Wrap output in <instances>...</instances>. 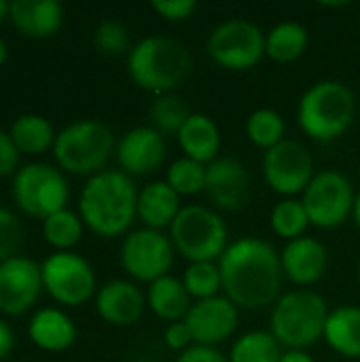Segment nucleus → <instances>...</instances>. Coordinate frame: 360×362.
I'll return each instance as SVG.
<instances>
[{
  "instance_id": "26",
  "label": "nucleus",
  "mask_w": 360,
  "mask_h": 362,
  "mask_svg": "<svg viewBox=\"0 0 360 362\" xmlns=\"http://www.w3.org/2000/svg\"><path fill=\"white\" fill-rule=\"evenodd\" d=\"M11 140L15 142L19 153H28V155H40L45 153L49 146L55 144V132L53 125L34 112H25L19 115L13 125H11Z\"/></svg>"
},
{
  "instance_id": "42",
  "label": "nucleus",
  "mask_w": 360,
  "mask_h": 362,
  "mask_svg": "<svg viewBox=\"0 0 360 362\" xmlns=\"http://www.w3.org/2000/svg\"><path fill=\"white\" fill-rule=\"evenodd\" d=\"M280 362H314L303 350H289V352H284L282 354V358Z\"/></svg>"
},
{
  "instance_id": "45",
  "label": "nucleus",
  "mask_w": 360,
  "mask_h": 362,
  "mask_svg": "<svg viewBox=\"0 0 360 362\" xmlns=\"http://www.w3.org/2000/svg\"><path fill=\"white\" fill-rule=\"evenodd\" d=\"M4 59H6V45H4V40L0 38V66L4 64Z\"/></svg>"
},
{
  "instance_id": "40",
  "label": "nucleus",
  "mask_w": 360,
  "mask_h": 362,
  "mask_svg": "<svg viewBox=\"0 0 360 362\" xmlns=\"http://www.w3.org/2000/svg\"><path fill=\"white\" fill-rule=\"evenodd\" d=\"M176 362H229L216 348H208V346H191L189 350H185Z\"/></svg>"
},
{
  "instance_id": "11",
  "label": "nucleus",
  "mask_w": 360,
  "mask_h": 362,
  "mask_svg": "<svg viewBox=\"0 0 360 362\" xmlns=\"http://www.w3.org/2000/svg\"><path fill=\"white\" fill-rule=\"evenodd\" d=\"M42 284L55 301L81 305L95 291V274L81 255L57 250L42 263Z\"/></svg>"
},
{
  "instance_id": "36",
  "label": "nucleus",
  "mask_w": 360,
  "mask_h": 362,
  "mask_svg": "<svg viewBox=\"0 0 360 362\" xmlns=\"http://www.w3.org/2000/svg\"><path fill=\"white\" fill-rule=\"evenodd\" d=\"M19 246H21V223L11 210L0 206V263L17 257Z\"/></svg>"
},
{
  "instance_id": "21",
  "label": "nucleus",
  "mask_w": 360,
  "mask_h": 362,
  "mask_svg": "<svg viewBox=\"0 0 360 362\" xmlns=\"http://www.w3.org/2000/svg\"><path fill=\"white\" fill-rule=\"evenodd\" d=\"M178 142L185 155L197 163H212L216 161L221 148V134L216 123L199 112H193L178 132Z\"/></svg>"
},
{
  "instance_id": "8",
  "label": "nucleus",
  "mask_w": 360,
  "mask_h": 362,
  "mask_svg": "<svg viewBox=\"0 0 360 362\" xmlns=\"http://www.w3.org/2000/svg\"><path fill=\"white\" fill-rule=\"evenodd\" d=\"M13 197L23 212L45 221L66 208L70 189L57 168L49 163H25L15 172Z\"/></svg>"
},
{
  "instance_id": "39",
  "label": "nucleus",
  "mask_w": 360,
  "mask_h": 362,
  "mask_svg": "<svg viewBox=\"0 0 360 362\" xmlns=\"http://www.w3.org/2000/svg\"><path fill=\"white\" fill-rule=\"evenodd\" d=\"M191 341H193V335L189 331V327L182 322H172L168 329H166V344L168 348L172 350H189L191 348Z\"/></svg>"
},
{
  "instance_id": "13",
  "label": "nucleus",
  "mask_w": 360,
  "mask_h": 362,
  "mask_svg": "<svg viewBox=\"0 0 360 362\" xmlns=\"http://www.w3.org/2000/svg\"><path fill=\"white\" fill-rule=\"evenodd\" d=\"M263 174L272 191L280 195H295L310 187L314 178V163L301 142L282 140L265 153Z\"/></svg>"
},
{
  "instance_id": "31",
  "label": "nucleus",
  "mask_w": 360,
  "mask_h": 362,
  "mask_svg": "<svg viewBox=\"0 0 360 362\" xmlns=\"http://www.w3.org/2000/svg\"><path fill=\"white\" fill-rule=\"evenodd\" d=\"M308 225H310V218H308L303 202L282 199L272 210V227L280 238H286L293 242V240L301 238V233L306 231Z\"/></svg>"
},
{
  "instance_id": "23",
  "label": "nucleus",
  "mask_w": 360,
  "mask_h": 362,
  "mask_svg": "<svg viewBox=\"0 0 360 362\" xmlns=\"http://www.w3.org/2000/svg\"><path fill=\"white\" fill-rule=\"evenodd\" d=\"M180 212V195L163 180L146 185L138 193V216L149 229L172 225Z\"/></svg>"
},
{
  "instance_id": "19",
  "label": "nucleus",
  "mask_w": 360,
  "mask_h": 362,
  "mask_svg": "<svg viewBox=\"0 0 360 362\" xmlns=\"http://www.w3.org/2000/svg\"><path fill=\"white\" fill-rule=\"evenodd\" d=\"M282 272L295 284H314L318 282L329 263L327 248L314 238H297L286 244L280 257Z\"/></svg>"
},
{
  "instance_id": "44",
  "label": "nucleus",
  "mask_w": 360,
  "mask_h": 362,
  "mask_svg": "<svg viewBox=\"0 0 360 362\" xmlns=\"http://www.w3.org/2000/svg\"><path fill=\"white\" fill-rule=\"evenodd\" d=\"M354 221H356V225L360 227V193L359 197H356V202H354Z\"/></svg>"
},
{
  "instance_id": "10",
  "label": "nucleus",
  "mask_w": 360,
  "mask_h": 362,
  "mask_svg": "<svg viewBox=\"0 0 360 362\" xmlns=\"http://www.w3.org/2000/svg\"><path fill=\"white\" fill-rule=\"evenodd\" d=\"M354 202L356 197L350 180L333 170L316 174L303 195L308 218L320 229L339 227L354 210Z\"/></svg>"
},
{
  "instance_id": "4",
  "label": "nucleus",
  "mask_w": 360,
  "mask_h": 362,
  "mask_svg": "<svg viewBox=\"0 0 360 362\" xmlns=\"http://www.w3.org/2000/svg\"><path fill=\"white\" fill-rule=\"evenodd\" d=\"M354 110V95L344 83L323 81L303 93L299 102V125L310 138L331 142L350 127Z\"/></svg>"
},
{
  "instance_id": "6",
  "label": "nucleus",
  "mask_w": 360,
  "mask_h": 362,
  "mask_svg": "<svg viewBox=\"0 0 360 362\" xmlns=\"http://www.w3.org/2000/svg\"><path fill=\"white\" fill-rule=\"evenodd\" d=\"M115 146L112 132L100 121H76L66 125L53 144L57 163L72 174H98Z\"/></svg>"
},
{
  "instance_id": "1",
  "label": "nucleus",
  "mask_w": 360,
  "mask_h": 362,
  "mask_svg": "<svg viewBox=\"0 0 360 362\" xmlns=\"http://www.w3.org/2000/svg\"><path fill=\"white\" fill-rule=\"evenodd\" d=\"M223 291L236 308L272 305L282 288V263L274 246L259 238H242L227 246L219 263Z\"/></svg>"
},
{
  "instance_id": "24",
  "label": "nucleus",
  "mask_w": 360,
  "mask_h": 362,
  "mask_svg": "<svg viewBox=\"0 0 360 362\" xmlns=\"http://www.w3.org/2000/svg\"><path fill=\"white\" fill-rule=\"evenodd\" d=\"M327 344L346 358H360V308L344 305L329 314L325 327Z\"/></svg>"
},
{
  "instance_id": "34",
  "label": "nucleus",
  "mask_w": 360,
  "mask_h": 362,
  "mask_svg": "<svg viewBox=\"0 0 360 362\" xmlns=\"http://www.w3.org/2000/svg\"><path fill=\"white\" fill-rule=\"evenodd\" d=\"M149 117L159 132H168V134L176 132L178 134L180 127L185 125V121L191 117V112L180 98H176L172 93H163L153 102Z\"/></svg>"
},
{
  "instance_id": "3",
  "label": "nucleus",
  "mask_w": 360,
  "mask_h": 362,
  "mask_svg": "<svg viewBox=\"0 0 360 362\" xmlns=\"http://www.w3.org/2000/svg\"><path fill=\"white\" fill-rule=\"evenodd\" d=\"M193 62L189 51L163 36H149L140 40L127 57V70L134 83L153 93H168L182 85L191 74Z\"/></svg>"
},
{
  "instance_id": "27",
  "label": "nucleus",
  "mask_w": 360,
  "mask_h": 362,
  "mask_svg": "<svg viewBox=\"0 0 360 362\" xmlns=\"http://www.w3.org/2000/svg\"><path fill=\"white\" fill-rule=\"evenodd\" d=\"M308 47V32L303 25L286 21L276 25L267 36H265V53L280 62V64H289L295 62L297 57L303 55Z\"/></svg>"
},
{
  "instance_id": "35",
  "label": "nucleus",
  "mask_w": 360,
  "mask_h": 362,
  "mask_svg": "<svg viewBox=\"0 0 360 362\" xmlns=\"http://www.w3.org/2000/svg\"><path fill=\"white\" fill-rule=\"evenodd\" d=\"M93 45L104 55H119L127 49V32L117 21H102L93 32Z\"/></svg>"
},
{
  "instance_id": "18",
  "label": "nucleus",
  "mask_w": 360,
  "mask_h": 362,
  "mask_svg": "<svg viewBox=\"0 0 360 362\" xmlns=\"http://www.w3.org/2000/svg\"><path fill=\"white\" fill-rule=\"evenodd\" d=\"M144 305L146 301L140 288L125 280H112L104 284L95 297L100 316L117 327H129L138 322V318L144 314Z\"/></svg>"
},
{
  "instance_id": "2",
  "label": "nucleus",
  "mask_w": 360,
  "mask_h": 362,
  "mask_svg": "<svg viewBox=\"0 0 360 362\" xmlns=\"http://www.w3.org/2000/svg\"><path fill=\"white\" fill-rule=\"evenodd\" d=\"M79 210L91 231L115 238L134 223L138 214V191L125 172L102 170L83 187Z\"/></svg>"
},
{
  "instance_id": "38",
  "label": "nucleus",
  "mask_w": 360,
  "mask_h": 362,
  "mask_svg": "<svg viewBox=\"0 0 360 362\" xmlns=\"http://www.w3.org/2000/svg\"><path fill=\"white\" fill-rule=\"evenodd\" d=\"M17 163H19V151L11 140V134L0 129V176L15 172Z\"/></svg>"
},
{
  "instance_id": "46",
  "label": "nucleus",
  "mask_w": 360,
  "mask_h": 362,
  "mask_svg": "<svg viewBox=\"0 0 360 362\" xmlns=\"http://www.w3.org/2000/svg\"><path fill=\"white\" fill-rule=\"evenodd\" d=\"M136 362H151V361H136Z\"/></svg>"
},
{
  "instance_id": "12",
  "label": "nucleus",
  "mask_w": 360,
  "mask_h": 362,
  "mask_svg": "<svg viewBox=\"0 0 360 362\" xmlns=\"http://www.w3.org/2000/svg\"><path fill=\"white\" fill-rule=\"evenodd\" d=\"M174 261V250L170 238H166L157 229H138L129 233L121 248V265L123 269L140 280L155 282L168 276Z\"/></svg>"
},
{
  "instance_id": "32",
  "label": "nucleus",
  "mask_w": 360,
  "mask_h": 362,
  "mask_svg": "<svg viewBox=\"0 0 360 362\" xmlns=\"http://www.w3.org/2000/svg\"><path fill=\"white\" fill-rule=\"evenodd\" d=\"M206 174H208V168L204 163L182 157L170 165L166 182L178 195H195L199 191H206Z\"/></svg>"
},
{
  "instance_id": "5",
  "label": "nucleus",
  "mask_w": 360,
  "mask_h": 362,
  "mask_svg": "<svg viewBox=\"0 0 360 362\" xmlns=\"http://www.w3.org/2000/svg\"><path fill=\"white\" fill-rule=\"evenodd\" d=\"M329 320L327 303L312 291H293L276 301L272 312V335L291 350L314 346Z\"/></svg>"
},
{
  "instance_id": "33",
  "label": "nucleus",
  "mask_w": 360,
  "mask_h": 362,
  "mask_svg": "<svg viewBox=\"0 0 360 362\" xmlns=\"http://www.w3.org/2000/svg\"><path fill=\"white\" fill-rule=\"evenodd\" d=\"M182 284L191 297H197L199 301L212 299L223 288L221 269L214 263H191L185 272Z\"/></svg>"
},
{
  "instance_id": "15",
  "label": "nucleus",
  "mask_w": 360,
  "mask_h": 362,
  "mask_svg": "<svg viewBox=\"0 0 360 362\" xmlns=\"http://www.w3.org/2000/svg\"><path fill=\"white\" fill-rule=\"evenodd\" d=\"M185 325L197 346L214 348L233 335L238 327V308L227 297H212L191 305Z\"/></svg>"
},
{
  "instance_id": "28",
  "label": "nucleus",
  "mask_w": 360,
  "mask_h": 362,
  "mask_svg": "<svg viewBox=\"0 0 360 362\" xmlns=\"http://www.w3.org/2000/svg\"><path fill=\"white\" fill-rule=\"evenodd\" d=\"M282 354V346L272 333L252 331L233 344L229 362H280Z\"/></svg>"
},
{
  "instance_id": "29",
  "label": "nucleus",
  "mask_w": 360,
  "mask_h": 362,
  "mask_svg": "<svg viewBox=\"0 0 360 362\" xmlns=\"http://www.w3.org/2000/svg\"><path fill=\"white\" fill-rule=\"evenodd\" d=\"M42 233L51 246L59 250H68L83 235V218H79L74 212L64 208L42 221Z\"/></svg>"
},
{
  "instance_id": "17",
  "label": "nucleus",
  "mask_w": 360,
  "mask_h": 362,
  "mask_svg": "<svg viewBox=\"0 0 360 362\" xmlns=\"http://www.w3.org/2000/svg\"><path fill=\"white\" fill-rule=\"evenodd\" d=\"M117 159L125 174H151L166 159L163 136L155 127L129 129L117 144Z\"/></svg>"
},
{
  "instance_id": "22",
  "label": "nucleus",
  "mask_w": 360,
  "mask_h": 362,
  "mask_svg": "<svg viewBox=\"0 0 360 362\" xmlns=\"http://www.w3.org/2000/svg\"><path fill=\"white\" fill-rule=\"evenodd\" d=\"M28 335L38 348L59 352L74 344L76 329H74V322L62 310L42 308L30 318Z\"/></svg>"
},
{
  "instance_id": "41",
  "label": "nucleus",
  "mask_w": 360,
  "mask_h": 362,
  "mask_svg": "<svg viewBox=\"0 0 360 362\" xmlns=\"http://www.w3.org/2000/svg\"><path fill=\"white\" fill-rule=\"evenodd\" d=\"M15 346V335L11 331V327L0 318V358H4Z\"/></svg>"
},
{
  "instance_id": "43",
  "label": "nucleus",
  "mask_w": 360,
  "mask_h": 362,
  "mask_svg": "<svg viewBox=\"0 0 360 362\" xmlns=\"http://www.w3.org/2000/svg\"><path fill=\"white\" fill-rule=\"evenodd\" d=\"M8 8H11V4L4 2V0H0V23H2V19L8 15Z\"/></svg>"
},
{
  "instance_id": "16",
  "label": "nucleus",
  "mask_w": 360,
  "mask_h": 362,
  "mask_svg": "<svg viewBox=\"0 0 360 362\" xmlns=\"http://www.w3.org/2000/svg\"><path fill=\"white\" fill-rule=\"evenodd\" d=\"M206 193L221 210H242L250 197V176L240 161L229 157L216 159L208 165Z\"/></svg>"
},
{
  "instance_id": "47",
  "label": "nucleus",
  "mask_w": 360,
  "mask_h": 362,
  "mask_svg": "<svg viewBox=\"0 0 360 362\" xmlns=\"http://www.w3.org/2000/svg\"><path fill=\"white\" fill-rule=\"evenodd\" d=\"M359 278H360V265H359Z\"/></svg>"
},
{
  "instance_id": "25",
  "label": "nucleus",
  "mask_w": 360,
  "mask_h": 362,
  "mask_svg": "<svg viewBox=\"0 0 360 362\" xmlns=\"http://www.w3.org/2000/svg\"><path fill=\"white\" fill-rule=\"evenodd\" d=\"M189 293L182 284V280H176L172 276H163L155 280L149 286V308L163 320L178 322L180 318H187L191 303Z\"/></svg>"
},
{
  "instance_id": "9",
  "label": "nucleus",
  "mask_w": 360,
  "mask_h": 362,
  "mask_svg": "<svg viewBox=\"0 0 360 362\" xmlns=\"http://www.w3.org/2000/svg\"><path fill=\"white\" fill-rule=\"evenodd\" d=\"M208 53L227 70H248L265 55V36L255 23L231 19L214 28L208 38Z\"/></svg>"
},
{
  "instance_id": "30",
  "label": "nucleus",
  "mask_w": 360,
  "mask_h": 362,
  "mask_svg": "<svg viewBox=\"0 0 360 362\" xmlns=\"http://www.w3.org/2000/svg\"><path fill=\"white\" fill-rule=\"evenodd\" d=\"M246 134H248V138H250L252 144L269 151V148H274L276 144L282 142V136H284V119L276 110H269V108L255 110L248 117Z\"/></svg>"
},
{
  "instance_id": "20",
  "label": "nucleus",
  "mask_w": 360,
  "mask_h": 362,
  "mask_svg": "<svg viewBox=\"0 0 360 362\" xmlns=\"http://www.w3.org/2000/svg\"><path fill=\"white\" fill-rule=\"evenodd\" d=\"M8 15L15 28L32 38L53 36L64 21V11L57 0H13Z\"/></svg>"
},
{
  "instance_id": "7",
  "label": "nucleus",
  "mask_w": 360,
  "mask_h": 362,
  "mask_svg": "<svg viewBox=\"0 0 360 362\" xmlns=\"http://www.w3.org/2000/svg\"><path fill=\"white\" fill-rule=\"evenodd\" d=\"M172 244L191 263H212L227 250V227L216 212L187 206L172 223Z\"/></svg>"
},
{
  "instance_id": "14",
  "label": "nucleus",
  "mask_w": 360,
  "mask_h": 362,
  "mask_svg": "<svg viewBox=\"0 0 360 362\" xmlns=\"http://www.w3.org/2000/svg\"><path fill=\"white\" fill-rule=\"evenodd\" d=\"M42 265L28 257H13L0 263V312L23 314L42 291Z\"/></svg>"
},
{
  "instance_id": "37",
  "label": "nucleus",
  "mask_w": 360,
  "mask_h": 362,
  "mask_svg": "<svg viewBox=\"0 0 360 362\" xmlns=\"http://www.w3.org/2000/svg\"><path fill=\"white\" fill-rule=\"evenodd\" d=\"M153 8L170 21H182L197 8L195 0H153Z\"/></svg>"
}]
</instances>
